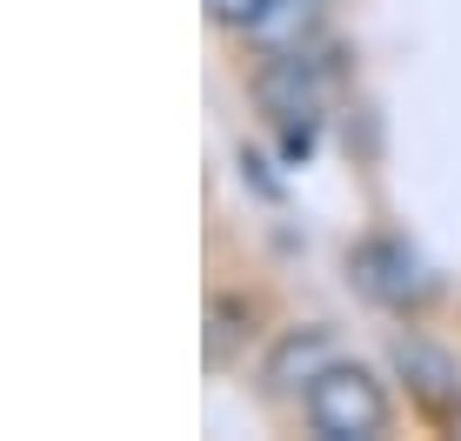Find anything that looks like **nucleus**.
Wrapping results in <instances>:
<instances>
[{
  "instance_id": "obj_1",
  "label": "nucleus",
  "mask_w": 461,
  "mask_h": 441,
  "mask_svg": "<svg viewBox=\"0 0 461 441\" xmlns=\"http://www.w3.org/2000/svg\"><path fill=\"white\" fill-rule=\"evenodd\" d=\"M281 428H294L308 441H388L402 428V388H394V374L381 368V361L348 348L335 368L288 408Z\"/></svg>"
},
{
  "instance_id": "obj_2",
  "label": "nucleus",
  "mask_w": 461,
  "mask_h": 441,
  "mask_svg": "<svg viewBox=\"0 0 461 441\" xmlns=\"http://www.w3.org/2000/svg\"><path fill=\"white\" fill-rule=\"evenodd\" d=\"M348 348H355L348 328L328 321V314H281L275 335H267L261 348H254V361L241 368V382H248L254 408H267L275 421H288V408L308 395Z\"/></svg>"
},
{
  "instance_id": "obj_3",
  "label": "nucleus",
  "mask_w": 461,
  "mask_h": 441,
  "mask_svg": "<svg viewBox=\"0 0 461 441\" xmlns=\"http://www.w3.org/2000/svg\"><path fill=\"white\" fill-rule=\"evenodd\" d=\"M275 321H281V294L267 274H254V267L214 274L201 294V368L214 382H234L254 361V348L275 335Z\"/></svg>"
},
{
  "instance_id": "obj_4",
  "label": "nucleus",
  "mask_w": 461,
  "mask_h": 441,
  "mask_svg": "<svg viewBox=\"0 0 461 441\" xmlns=\"http://www.w3.org/2000/svg\"><path fill=\"white\" fill-rule=\"evenodd\" d=\"M348 281L388 321H435L441 302H448V281L435 274V261L402 234H361L348 248Z\"/></svg>"
},
{
  "instance_id": "obj_5",
  "label": "nucleus",
  "mask_w": 461,
  "mask_h": 441,
  "mask_svg": "<svg viewBox=\"0 0 461 441\" xmlns=\"http://www.w3.org/2000/svg\"><path fill=\"white\" fill-rule=\"evenodd\" d=\"M381 368L394 374V388H402L408 415L421 421V428H448L455 401H461V348L448 335H435L428 321H394L388 335H381Z\"/></svg>"
},
{
  "instance_id": "obj_6",
  "label": "nucleus",
  "mask_w": 461,
  "mask_h": 441,
  "mask_svg": "<svg viewBox=\"0 0 461 441\" xmlns=\"http://www.w3.org/2000/svg\"><path fill=\"white\" fill-rule=\"evenodd\" d=\"M328 21H335L328 0H275V7L254 14L241 34H228V54H241V68L275 60V54H301V47L328 40Z\"/></svg>"
},
{
  "instance_id": "obj_7",
  "label": "nucleus",
  "mask_w": 461,
  "mask_h": 441,
  "mask_svg": "<svg viewBox=\"0 0 461 441\" xmlns=\"http://www.w3.org/2000/svg\"><path fill=\"white\" fill-rule=\"evenodd\" d=\"M261 7H275V0H201V14H208V27H214V40H228V34H241V27L254 21Z\"/></svg>"
},
{
  "instance_id": "obj_8",
  "label": "nucleus",
  "mask_w": 461,
  "mask_h": 441,
  "mask_svg": "<svg viewBox=\"0 0 461 441\" xmlns=\"http://www.w3.org/2000/svg\"><path fill=\"white\" fill-rule=\"evenodd\" d=\"M441 435H455V441H461V401H455V415H448V428H441Z\"/></svg>"
},
{
  "instance_id": "obj_9",
  "label": "nucleus",
  "mask_w": 461,
  "mask_h": 441,
  "mask_svg": "<svg viewBox=\"0 0 461 441\" xmlns=\"http://www.w3.org/2000/svg\"><path fill=\"white\" fill-rule=\"evenodd\" d=\"M328 7H341V0H328Z\"/></svg>"
}]
</instances>
